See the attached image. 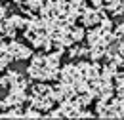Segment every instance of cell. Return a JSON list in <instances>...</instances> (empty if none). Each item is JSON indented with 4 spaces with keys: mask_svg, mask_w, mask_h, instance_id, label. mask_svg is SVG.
I'll return each mask as SVG.
<instances>
[{
    "mask_svg": "<svg viewBox=\"0 0 124 120\" xmlns=\"http://www.w3.org/2000/svg\"><path fill=\"white\" fill-rule=\"evenodd\" d=\"M59 69H61V50H55L50 53L32 55L27 67V75L34 82H50L59 76Z\"/></svg>",
    "mask_w": 124,
    "mask_h": 120,
    "instance_id": "cell-1",
    "label": "cell"
},
{
    "mask_svg": "<svg viewBox=\"0 0 124 120\" xmlns=\"http://www.w3.org/2000/svg\"><path fill=\"white\" fill-rule=\"evenodd\" d=\"M27 101L31 103V107L46 112L55 105V97H54V86H48L46 82H36L31 86L29 97Z\"/></svg>",
    "mask_w": 124,
    "mask_h": 120,
    "instance_id": "cell-2",
    "label": "cell"
},
{
    "mask_svg": "<svg viewBox=\"0 0 124 120\" xmlns=\"http://www.w3.org/2000/svg\"><path fill=\"white\" fill-rule=\"evenodd\" d=\"M25 27H27V19H25V17H21V15H17V14L6 15L4 23H2V30H0V34L6 36V38H16L17 30L25 29Z\"/></svg>",
    "mask_w": 124,
    "mask_h": 120,
    "instance_id": "cell-3",
    "label": "cell"
},
{
    "mask_svg": "<svg viewBox=\"0 0 124 120\" xmlns=\"http://www.w3.org/2000/svg\"><path fill=\"white\" fill-rule=\"evenodd\" d=\"M78 19H80V23L84 27H95L105 19V14H103V10H99L95 6H92V8L90 6H82V10L78 14Z\"/></svg>",
    "mask_w": 124,
    "mask_h": 120,
    "instance_id": "cell-4",
    "label": "cell"
},
{
    "mask_svg": "<svg viewBox=\"0 0 124 120\" xmlns=\"http://www.w3.org/2000/svg\"><path fill=\"white\" fill-rule=\"evenodd\" d=\"M8 50H10V55L14 61H27L32 57V50L27 44L23 42H17V40H12L8 42Z\"/></svg>",
    "mask_w": 124,
    "mask_h": 120,
    "instance_id": "cell-5",
    "label": "cell"
},
{
    "mask_svg": "<svg viewBox=\"0 0 124 120\" xmlns=\"http://www.w3.org/2000/svg\"><path fill=\"white\" fill-rule=\"evenodd\" d=\"M12 61H14V59H12V55H10L8 44H6V42H0V71L8 69Z\"/></svg>",
    "mask_w": 124,
    "mask_h": 120,
    "instance_id": "cell-6",
    "label": "cell"
},
{
    "mask_svg": "<svg viewBox=\"0 0 124 120\" xmlns=\"http://www.w3.org/2000/svg\"><path fill=\"white\" fill-rule=\"evenodd\" d=\"M10 2H17V4H21V2H23V0H10Z\"/></svg>",
    "mask_w": 124,
    "mask_h": 120,
    "instance_id": "cell-7",
    "label": "cell"
}]
</instances>
